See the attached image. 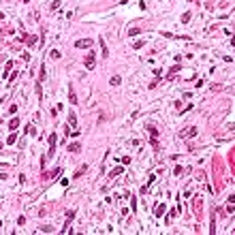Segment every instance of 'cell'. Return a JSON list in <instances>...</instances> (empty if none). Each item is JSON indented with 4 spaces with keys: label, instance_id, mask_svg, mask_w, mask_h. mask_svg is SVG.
Segmentation results:
<instances>
[{
    "label": "cell",
    "instance_id": "obj_4",
    "mask_svg": "<svg viewBox=\"0 0 235 235\" xmlns=\"http://www.w3.org/2000/svg\"><path fill=\"white\" fill-rule=\"evenodd\" d=\"M69 100H71V103H77V96H75V90L73 88H69Z\"/></svg>",
    "mask_w": 235,
    "mask_h": 235
},
{
    "label": "cell",
    "instance_id": "obj_8",
    "mask_svg": "<svg viewBox=\"0 0 235 235\" xmlns=\"http://www.w3.org/2000/svg\"><path fill=\"white\" fill-rule=\"evenodd\" d=\"M100 49H103V56H105V58L109 56V51H107V47H105V41H103V39H100Z\"/></svg>",
    "mask_w": 235,
    "mask_h": 235
},
{
    "label": "cell",
    "instance_id": "obj_3",
    "mask_svg": "<svg viewBox=\"0 0 235 235\" xmlns=\"http://www.w3.org/2000/svg\"><path fill=\"white\" fill-rule=\"evenodd\" d=\"M53 148H56V135H49V156L53 154Z\"/></svg>",
    "mask_w": 235,
    "mask_h": 235
},
{
    "label": "cell",
    "instance_id": "obj_11",
    "mask_svg": "<svg viewBox=\"0 0 235 235\" xmlns=\"http://www.w3.org/2000/svg\"><path fill=\"white\" fill-rule=\"evenodd\" d=\"M120 81H122L120 77H111V86H120Z\"/></svg>",
    "mask_w": 235,
    "mask_h": 235
},
{
    "label": "cell",
    "instance_id": "obj_10",
    "mask_svg": "<svg viewBox=\"0 0 235 235\" xmlns=\"http://www.w3.org/2000/svg\"><path fill=\"white\" fill-rule=\"evenodd\" d=\"M160 214H165V205H162V203L156 207V216H160Z\"/></svg>",
    "mask_w": 235,
    "mask_h": 235
},
{
    "label": "cell",
    "instance_id": "obj_12",
    "mask_svg": "<svg viewBox=\"0 0 235 235\" xmlns=\"http://www.w3.org/2000/svg\"><path fill=\"white\" fill-rule=\"evenodd\" d=\"M128 34H132V37H135V34H139V28H130V30H128Z\"/></svg>",
    "mask_w": 235,
    "mask_h": 235
},
{
    "label": "cell",
    "instance_id": "obj_5",
    "mask_svg": "<svg viewBox=\"0 0 235 235\" xmlns=\"http://www.w3.org/2000/svg\"><path fill=\"white\" fill-rule=\"evenodd\" d=\"M79 150H81L79 143H71V146H69V152H79Z\"/></svg>",
    "mask_w": 235,
    "mask_h": 235
},
{
    "label": "cell",
    "instance_id": "obj_9",
    "mask_svg": "<svg viewBox=\"0 0 235 235\" xmlns=\"http://www.w3.org/2000/svg\"><path fill=\"white\" fill-rule=\"evenodd\" d=\"M9 126H11V128H13V130H15V128H17V126H19V120H17V118H15V120H11V124H9Z\"/></svg>",
    "mask_w": 235,
    "mask_h": 235
},
{
    "label": "cell",
    "instance_id": "obj_13",
    "mask_svg": "<svg viewBox=\"0 0 235 235\" xmlns=\"http://www.w3.org/2000/svg\"><path fill=\"white\" fill-rule=\"evenodd\" d=\"M229 201H231V203H235V195H231V199H229Z\"/></svg>",
    "mask_w": 235,
    "mask_h": 235
},
{
    "label": "cell",
    "instance_id": "obj_7",
    "mask_svg": "<svg viewBox=\"0 0 235 235\" xmlns=\"http://www.w3.org/2000/svg\"><path fill=\"white\" fill-rule=\"evenodd\" d=\"M69 122H71V126H77V118H75V113H69Z\"/></svg>",
    "mask_w": 235,
    "mask_h": 235
},
{
    "label": "cell",
    "instance_id": "obj_1",
    "mask_svg": "<svg viewBox=\"0 0 235 235\" xmlns=\"http://www.w3.org/2000/svg\"><path fill=\"white\" fill-rule=\"evenodd\" d=\"M94 60H96V53L94 51H88L86 60H83V66H86V69H94Z\"/></svg>",
    "mask_w": 235,
    "mask_h": 235
},
{
    "label": "cell",
    "instance_id": "obj_2",
    "mask_svg": "<svg viewBox=\"0 0 235 235\" xmlns=\"http://www.w3.org/2000/svg\"><path fill=\"white\" fill-rule=\"evenodd\" d=\"M90 45H92V41H90V39H81V41H77V43H75L77 49H83V47H90Z\"/></svg>",
    "mask_w": 235,
    "mask_h": 235
},
{
    "label": "cell",
    "instance_id": "obj_6",
    "mask_svg": "<svg viewBox=\"0 0 235 235\" xmlns=\"http://www.w3.org/2000/svg\"><path fill=\"white\" fill-rule=\"evenodd\" d=\"M122 171H124L122 167H116V169H113V171L109 173V175H111V177H116V175H120V173H122Z\"/></svg>",
    "mask_w": 235,
    "mask_h": 235
}]
</instances>
